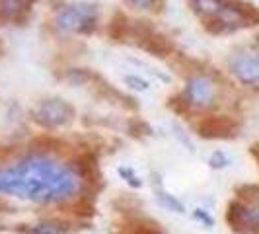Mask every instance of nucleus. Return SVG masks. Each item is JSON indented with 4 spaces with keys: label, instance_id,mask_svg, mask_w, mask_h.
Segmentation results:
<instances>
[{
    "label": "nucleus",
    "instance_id": "obj_24",
    "mask_svg": "<svg viewBox=\"0 0 259 234\" xmlns=\"http://www.w3.org/2000/svg\"><path fill=\"white\" fill-rule=\"evenodd\" d=\"M195 219H197V221H201V222H205L207 226H210V224H212V219H210V215H207L203 209H197V211H195Z\"/></svg>",
    "mask_w": 259,
    "mask_h": 234
},
{
    "label": "nucleus",
    "instance_id": "obj_17",
    "mask_svg": "<svg viewBox=\"0 0 259 234\" xmlns=\"http://www.w3.org/2000/svg\"><path fill=\"white\" fill-rule=\"evenodd\" d=\"M127 6L137 8V10H154V12H162L164 8V0H123Z\"/></svg>",
    "mask_w": 259,
    "mask_h": 234
},
{
    "label": "nucleus",
    "instance_id": "obj_15",
    "mask_svg": "<svg viewBox=\"0 0 259 234\" xmlns=\"http://www.w3.org/2000/svg\"><path fill=\"white\" fill-rule=\"evenodd\" d=\"M31 146L37 148V150H63L65 141H61V139H57V137L41 135V137H35V139L31 141Z\"/></svg>",
    "mask_w": 259,
    "mask_h": 234
},
{
    "label": "nucleus",
    "instance_id": "obj_23",
    "mask_svg": "<svg viewBox=\"0 0 259 234\" xmlns=\"http://www.w3.org/2000/svg\"><path fill=\"white\" fill-rule=\"evenodd\" d=\"M119 174H121V176L127 180V183H129V185H133V187H141V183H143V182H141V180L135 176V172H133L131 168H119Z\"/></svg>",
    "mask_w": 259,
    "mask_h": 234
},
{
    "label": "nucleus",
    "instance_id": "obj_11",
    "mask_svg": "<svg viewBox=\"0 0 259 234\" xmlns=\"http://www.w3.org/2000/svg\"><path fill=\"white\" fill-rule=\"evenodd\" d=\"M230 8L240 16V20L244 22V26H257L259 24V8L253 4L244 2V0H228Z\"/></svg>",
    "mask_w": 259,
    "mask_h": 234
},
{
    "label": "nucleus",
    "instance_id": "obj_13",
    "mask_svg": "<svg viewBox=\"0 0 259 234\" xmlns=\"http://www.w3.org/2000/svg\"><path fill=\"white\" fill-rule=\"evenodd\" d=\"M121 234H164L162 228L152 221H143V219H131L123 226H119Z\"/></svg>",
    "mask_w": 259,
    "mask_h": 234
},
{
    "label": "nucleus",
    "instance_id": "obj_9",
    "mask_svg": "<svg viewBox=\"0 0 259 234\" xmlns=\"http://www.w3.org/2000/svg\"><path fill=\"white\" fill-rule=\"evenodd\" d=\"M35 0H0V14L4 20L24 22Z\"/></svg>",
    "mask_w": 259,
    "mask_h": 234
},
{
    "label": "nucleus",
    "instance_id": "obj_4",
    "mask_svg": "<svg viewBox=\"0 0 259 234\" xmlns=\"http://www.w3.org/2000/svg\"><path fill=\"white\" fill-rule=\"evenodd\" d=\"M226 221L236 232L259 234V211L253 207H247L242 201H232L228 205Z\"/></svg>",
    "mask_w": 259,
    "mask_h": 234
},
{
    "label": "nucleus",
    "instance_id": "obj_16",
    "mask_svg": "<svg viewBox=\"0 0 259 234\" xmlns=\"http://www.w3.org/2000/svg\"><path fill=\"white\" fill-rule=\"evenodd\" d=\"M236 193L238 197L242 199V203L247 205V207H255L259 205V187L257 185H240L238 189H236Z\"/></svg>",
    "mask_w": 259,
    "mask_h": 234
},
{
    "label": "nucleus",
    "instance_id": "obj_22",
    "mask_svg": "<svg viewBox=\"0 0 259 234\" xmlns=\"http://www.w3.org/2000/svg\"><path fill=\"white\" fill-rule=\"evenodd\" d=\"M68 80L72 84H84L86 80H90V72L86 68H74V70L68 72Z\"/></svg>",
    "mask_w": 259,
    "mask_h": 234
},
{
    "label": "nucleus",
    "instance_id": "obj_1",
    "mask_svg": "<svg viewBox=\"0 0 259 234\" xmlns=\"http://www.w3.org/2000/svg\"><path fill=\"white\" fill-rule=\"evenodd\" d=\"M76 189V174L49 156L31 154L0 168V193L33 203H63Z\"/></svg>",
    "mask_w": 259,
    "mask_h": 234
},
{
    "label": "nucleus",
    "instance_id": "obj_14",
    "mask_svg": "<svg viewBox=\"0 0 259 234\" xmlns=\"http://www.w3.org/2000/svg\"><path fill=\"white\" fill-rule=\"evenodd\" d=\"M203 26L207 29L208 33L212 35H221V33H228V31H234L236 27L232 24H228L222 16H210V18H205L203 20Z\"/></svg>",
    "mask_w": 259,
    "mask_h": 234
},
{
    "label": "nucleus",
    "instance_id": "obj_21",
    "mask_svg": "<svg viewBox=\"0 0 259 234\" xmlns=\"http://www.w3.org/2000/svg\"><path fill=\"white\" fill-rule=\"evenodd\" d=\"M208 164H210V168H226L228 164H230V160H228V156L224 154L222 150H217V152H212V156H210V160H208Z\"/></svg>",
    "mask_w": 259,
    "mask_h": 234
},
{
    "label": "nucleus",
    "instance_id": "obj_25",
    "mask_svg": "<svg viewBox=\"0 0 259 234\" xmlns=\"http://www.w3.org/2000/svg\"><path fill=\"white\" fill-rule=\"evenodd\" d=\"M0 20H2V14H0Z\"/></svg>",
    "mask_w": 259,
    "mask_h": 234
},
{
    "label": "nucleus",
    "instance_id": "obj_7",
    "mask_svg": "<svg viewBox=\"0 0 259 234\" xmlns=\"http://www.w3.org/2000/svg\"><path fill=\"white\" fill-rule=\"evenodd\" d=\"M230 70L242 84H255V82H259V59L251 53L236 55L230 61Z\"/></svg>",
    "mask_w": 259,
    "mask_h": 234
},
{
    "label": "nucleus",
    "instance_id": "obj_10",
    "mask_svg": "<svg viewBox=\"0 0 259 234\" xmlns=\"http://www.w3.org/2000/svg\"><path fill=\"white\" fill-rule=\"evenodd\" d=\"M107 35L113 41H125L131 35V24L129 18L123 12H115L111 22L107 24Z\"/></svg>",
    "mask_w": 259,
    "mask_h": 234
},
{
    "label": "nucleus",
    "instance_id": "obj_12",
    "mask_svg": "<svg viewBox=\"0 0 259 234\" xmlns=\"http://www.w3.org/2000/svg\"><path fill=\"white\" fill-rule=\"evenodd\" d=\"M228 0H189V6L193 8L203 18H210V16H221L226 8Z\"/></svg>",
    "mask_w": 259,
    "mask_h": 234
},
{
    "label": "nucleus",
    "instance_id": "obj_18",
    "mask_svg": "<svg viewBox=\"0 0 259 234\" xmlns=\"http://www.w3.org/2000/svg\"><path fill=\"white\" fill-rule=\"evenodd\" d=\"M158 201L166 209H169V211H176V213H183V211H185L182 205V201H178L174 195L166 193V191H162V189H158Z\"/></svg>",
    "mask_w": 259,
    "mask_h": 234
},
{
    "label": "nucleus",
    "instance_id": "obj_20",
    "mask_svg": "<svg viewBox=\"0 0 259 234\" xmlns=\"http://www.w3.org/2000/svg\"><path fill=\"white\" fill-rule=\"evenodd\" d=\"M125 84H127L129 88H133V90H139V92H146V90H148V86H150V84H148L144 78L135 76V74L125 76Z\"/></svg>",
    "mask_w": 259,
    "mask_h": 234
},
{
    "label": "nucleus",
    "instance_id": "obj_6",
    "mask_svg": "<svg viewBox=\"0 0 259 234\" xmlns=\"http://www.w3.org/2000/svg\"><path fill=\"white\" fill-rule=\"evenodd\" d=\"M238 131V123L228 115H210L197 123V133L203 139H230Z\"/></svg>",
    "mask_w": 259,
    "mask_h": 234
},
{
    "label": "nucleus",
    "instance_id": "obj_5",
    "mask_svg": "<svg viewBox=\"0 0 259 234\" xmlns=\"http://www.w3.org/2000/svg\"><path fill=\"white\" fill-rule=\"evenodd\" d=\"M183 98L187 100V104L193 105V107H199V109L208 107L214 100V84H212V80L203 76V74L191 76L187 80Z\"/></svg>",
    "mask_w": 259,
    "mask_h": 234
},
{
    "label": "nucleus",
    "instance_id": "obj_19",
    "mask_svg": "<svg viewBox=\"0 0 259 234\" xmlns=\"http://www.w3.org/2000/svg\"><path fill=\"white\" fill-rule=\"evenodd\" d=\"M72 213L76 217H90V215H94V205H92L90 199H78L72 205Z\"/></svg>",
    "mask_w": 259,
    "mask_h": 234
},
{
    "label": "nucleus",
    "instance_id": "obj_8",
    "mask_svg": "<svg viewBox=\"0 0 259 234\" xmlns=\"http://www.w3.org/2000/svg\"><path fill=\"white\" fill-rule=\"evenodd\" d=\"M74 174H76L80 180H84V182H100L102 180V174H100V166H98V158L96 154H92V152H82V154H78L74 158V170H72Z\"/></svg>",
    "mask_w": 259,
    "mask_h": 234
},
{
    "label": "nucleus",
    "instance_id": "obj_2",
    "mask_svg": "<svg viewBox=\"0 0 259 234\" xmlns=\"http://www.w3.org/2000/svg\"><path fill=\"white\" fill-rule=\"evenodd\" d=\"M55 22H57V27L63 31H76L82 35H88L96 29L98 10L94 4H88V2L68 4L57 14Z\"/></svg>",
    "mask_w": 259,
    "mask_h": 234
},
{
    "label": "nucleus",
    "instance_id": "obj_3",
    "mask_svg": "<svg viewBox=\"0 0 259 234\" xmlns=\"http://www.w3.org/2000/svg\"><path fill=\"white\" fill-rule=\"evenodd\" d=\"M76 115L74 107L59 98H51V100H43L41 104L31 111L33 121L39 123L41 127L47 129H59V127H66L72 123V119Z\"/></svg>",
    "mask_w": 259,
    "mask_h": 234
}]
</instances>
